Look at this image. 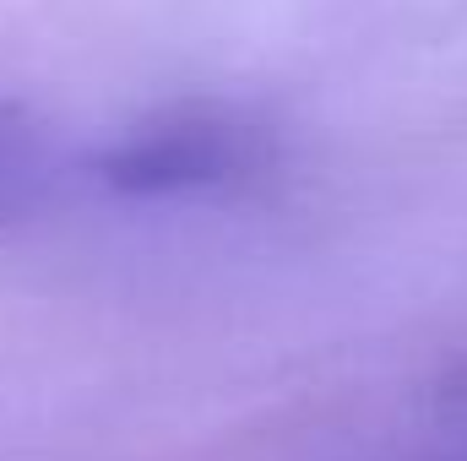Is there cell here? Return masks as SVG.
Here are the masks:
<instances>
[{
  "label": "cell",
  "instance_id": "obj_1",
  "mask_svg": "<svg viewBox=\"0 0 467 461\" xmlns=\"http://www.w3.org/2000/svg\"><path fill=\"white\" fill-rule=\"evenodd\" d=\"M266 130L223 109H169L93 152V174L136 201H180L244 185L266 169Z\"/></svg>",
  "mask_w": 467,
  "mask_h": 461
},
{
  "label": "cell",
  "instance_id": "obj_2",
  "mask_svg": "<svg viewBox=\"0 0 467 461\" xmlns=\"http://www.w3.org/2000/svg\"><path fill=\"white\" fill-rule=\"evenodd\" d=\"M60 179V158L49 136L22 115L16 104L0 98V229H16L33 218Z\"/></svg>",
  "mask_w": 467,
  "mask_h": 461
}]
</instances>
